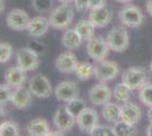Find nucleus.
Returning <instances> with one entry per match:
<instances>
[{
  "label": "nucleus",
  "mask_w": 152,
  "mask_h": 136,
  "mask_svg": "<svg viewBox=\"0 0 152 136\" xmlns=\"http://www.w3.org/2000/svg\"><path fill=\"white\" fill-rule=\"evenodd\" d=\"M49 24L55 30H66L74 20V10L69 4L63 2L51 12L49 16Z\"/></svg>",
  "instance_id": "nucleus-1"
},
{
  "label": "nucleus",
  "mask_w": 152,
  "mask_h": 136,
  "mask_svg": "<svg viewBox=\"0 0 152 136\" xmlns=\"http://www.w3.org/2000/svg\"><path fill=\"white\" fill-rule=\"evenodd\" d=\"M99 64L94 66V77L96 81L101 83L110 82L119 75V66L116 61L111 60H101L98 61Z\"/></svg>",
  "instance_id": "nucleus-2"
},
{
  "label": "nucleus",
  "mask_w": 152,
  "mask_h": 136,
  "mask_svg": "<svg viewBox=\"0 0 152 136\" xmlns=\"http://www.w3.org/2000/svg\"><path fill=\"white\" fill-rule=\"evenodd\" d=\"M106 40L110 50L115 52H124L129 47V36L124 27H114L108 33Z\"/></svg>",
  "instance_id": "nucleus-3"
},
{
  "label": "nucleus",
  "mask_w": 152,
  "mask_h": 136,
  "mask_svg": "<svg viewBox=\"0 0 152 136\" xmlns=\"http://www.w3.org/2000/svg\"><path fill=\"white\" fill-rule=\"evenodd\" d=\"M16 61L19 68L25 71H35L40 65L39 53L31 47L20 48L16 55Z\"/></svg>",
  "instance_id": "nucleus-4"
},
{
  "label": "nucleus",
  "mask_w": 152,
  "mask_h": 136,
  "mask_svg": "<svg viewBox=\"0 0 152 136\" xmlns=\"http://www.w3.org/2000/svg\"><path fill=\"white\" fill-rule=\"evenodd\" d=\"M109 45L107 40H104L101 36H93L86 43V52L91 59L95 61H101L108 57L109 53Z\"/></svg>",
  "instance_id": "nucleus-5"
},
{
  "label": "nucleus",
  "mask_w": 152,
  "mask_h": 136,
  "mask_svg": "<svg viewBox=\"0 0 152 136\" xmlns=\"http://www.w3.org/2000/svg\"><path fill=\"white\" fill-rule=\"evenodd\" d=\"M148 81L146 71L141 67H129L123 74L121 82L132 90L141 89Z\"/></svg>",
  "instance_id": "nucleus-6"
},
{
  "label": "nucleus",
  "mask_w": 152,
  "mask_h": 136,
  "mask_svg": "<svg viewBox=\"0 0 152 136\" xmlns=\"http://www.w3.org/2000/svg\"><path fill=\"white\" fill-rule=\"evenodd\" d=\"M119 20L123 25L127 27H139L143 23V14L139 7L134 5H127L119 10Z\"/></svg>",
  "instance_id": "nucleus-7"
},
{
  "label": "nucleus",
  "mask_w": 152,
  "mask_h": 136,
  "mask_svg": "<svg viewBox=\"0 0 152 136\" xmlns=\"http://www.w3.org/2000/svg\"><path fill=\"white\" fill-rule=\"evenodd\" d=\"M28 89L33 95L41 99H47L52 93V87L49 79L42 74H37L30 79Z\"/></svg>",
  "instance_id": "nucleus-8"
},
{
  "label": "nucleus",
  "mask_w": 152,
  "mask_h": 136,
  "mask_svg": "<svg viewBox=\"0 0 152 136\" xmlns=\"http://www.w3.org/2000/svg\"><path fill=\"white\" fill-rule=\"evenodd\" d=\"M98 123H99L98 112L92 108L85 107L78 113V116L76 117V125L80 130L84 133H90L93 129V127L98 125Z\"/></svg>",
  "instance_id": "nucleus-9"
},
{
  "label": "nucleus",
  "mask_w": 152,
  "mask_h": 136,
  "mask_svg": "<svg viewBox=\"0 0 152 136\" xmlns=\"http://www.w3.org/2000/svg\"><path fill=\"white\" fill-rule=\"evenodd\" d=\"M30 17L25 10L15 8L7 14L6 23L9 28L14 31H23L26 30L30 24Z\"/></svg>",
  "instance_id": "nucleus-10"
},
{
  "label": "nucleus",
  "mask_w": 152,
  "mask_h": 136,
  "mask_svg": "<svg viewBox=\"0 0 152 136\" xmlns=\"http://www.w3.org/2000/svg\"><path fill=\"white\" fill-rule=\"evenodd\" d=\"M53 125L60 132H68L74 128L76 125V117L73 116L65 105L59 107L53 116Z\"/></svg>",
  "instance_id": "nucleus-11"
},
{
  "label": "nucleus",
  "mask_w": 152,
  "mask_h": 136,
  "mask_svg": "<svg viewBox=\"0 0 152 136\" xmlns=\"http://www.w3.org/2000/svg\"><path fill=\"white\" fill-rule=\"evenodd\" d=\"M113 97V92L106 83H99L94 85L89 92V99L92 104L95 105H104L110 101Z\"/></svg>",
  "instance_id": "nucleus-12"
},
{
  "label": "nucleus",
  "mask_w": 152,
  "mask_h": 136,
  "mask_svg": "<svg viewBox=\"0 0 152 136\" xmlns=\"http://www.w3.org/2000/svg\"><path fill=\"white\" fill-rule=\"evenodd\" d=\"M78 86L75 82L72 81H64L59 83L55 90V95L58 101L61 102H68L73 99L78 97Z\"/></svg>",
  "instance_id": "nucleus-13"
},
{
  "label": "nucleus",
  "mask_w": 152,
  "mask_h": 136,
  "mask_svg": "<svg viewBox=\"0 0 152 136\" xmlns=\"http://www.w3.org/2000/svg\"><path fill=\"white\" fill-rule=\"evenodd\" d=\"M56 68L63 74H72L75 73L78 60L72 51H66L60 53L56 59Z\"/></svg>",
  "instance_id": "nucleus-14"
},
{
  "label": "nucleus",
  "mask_w": 152,
  "mask_h": 136,
  "mask_svg": "<svg viewBox=\"0 0 152 136\" xmlns=\"http://www.w3.org/2000/svg\"><path fill=\"white\" fill-rule=\"evenodd\" d=\"M32 94L30 89H26L23 85L18 86L13 91V97H12V104L14 108L18 110H24L28 108L32 103Z\"/></svg>",
  "instance_id": "nucleus-15"
},
{
  "label": "nucleus",
  "mask_w": 152,
  "mask_h": 136,
  "mask_svg": "<svg viewBox=\"0 0 152 136\" xmlns=\"http://www.w3.org/2000/svg\"><path fill=\"white\" fill-rule=\"evenodd\" d=\"M142 118V111L133 102L126 101L121 105V119L132 125H136Z\"/></svg>",
  "instance_id": "nucleus-16"
},
{
  "label": "nucleus",
  "mask_w": 152,
  "mask_h": 136,
  "mask_svg": "<svg viewBox=\"0 0 152 136\" xmlns=\"http://www.w3.org/2000/svg\"><path fill=\"white\" fill-rule=\"evenodd\" d=\"M89 20L93 23L95 27H104L113 20V13L106 6L91 9L89 14Z\"/></svg>",
  "instance_id": "nucleus-17"
},
{
  "label": "nucleus",
  "mask_w": 152,
  "mask_h": 136,
  "mask_svg": "<svg viewBox=\"0 0 152 136\" xmlns=\"http://www.w3.org/2000/svg\"><path fill=\"white\" fill-rule=\"evenodd\" d=\"M49 20L45 16H37L30 20V24L27 26V32L33 38H41L49 30Z\"/></svg>",
  "instance_id": "nucleus-18"
},
{
  "label": "nucleus",
  "mask_w": 152,
  "mask_h": 136,
  "mask_svg": "<svg viewBox=\"0 0 152 136\" xmlns=\"http://www.w3.org/2000/svg\"><path fill=\"white\" fill-rule=\"evenodd\" d=\"M26 81V71L19 68L18 66L9 67L5 71V82L13 89L24 85Z\"/></svg>",
  "instance_id": "nucleus-19"
},
{
  "label": "nucleus",
  "mask_w": 152,
  "mask_h": 136,
  "mask_svg": "<svg viewBox=\"0 0 152 136\" xmlns=\"http://www.w3.org/2000/svg\"><path fill=\"white\" fill-rule=\"evenodd\" d=\"M27 133L31 136H48L50 132L49 123L43 118H34L27 125Z\"/></svg>",
  "instance_id": "nucleus-20"
},
{
  "label": "nucleus",
  "mask_w": 152,
  "mask_h": 136,
  "mask_svg": "<svg viewBox=\"0 0 152 136\" xmlns=\"http://www.w3.org/2000/svg\"><path fill=\"white\" fill-rule=\"evenodd\" d=\"M82 38L81 35L77 33L75 28H69V30H66V32L64 33L63 38H61V42L65 48L69 49V50H74L77 49L81 43H82Z\"/></svg>",
  "instance_id": "nucleus-21"
},
{
  "label": "nucleus",
  "mask_w": 152,
  "mask_h": 136,
  "mask_svg": "<svg viewBox=\"0 0 152 136\" xmlns=\"http://www.w3.org/2000/svg\"><path fill=\"white\" fill-rule=\"evenodd\" d=\"M75 28L77 33L81 35L83 41H89L94 36L95 26L90 20H81L76 23Z\"/></svg>",
  "instance_id": "nucleus-22"
},
{
  "label": "nucleus",
  "mask_w": 152,
  "mask_h": 136,
  "mask_svg": "<svg viewBox=\"0 0 152 136\" xmlns=\"http://www.w3.org/2000/svg\"><path fill=\"white\" fill-rule=\"evenodd\" d=\"M114 135L115 136H135L137 135V128L135 125L128 124L124 120L119 119L118 121L114 123Z\"/></svg>",
  "instance_id": "nucleus-23"
},
{
  "label": "nucleus",
  "mask_w": 152,
  "mask_h": 136,
  "mask_svg": "<svg viewBox=\"0 0 152 136\" xmlns=\"http://www.w3.org/2000/svg\"><path fill=\"white\" fill-rule=\"evenodd\" d=\"M102 116L108 123H116L121 119V105L113 102H107L103 105Z\"/></svg>",
  "instance_id": "nucleus-24"
},
{
  "label": "nucleus",
  "mask_w": 152,
  "mask_h": 136,
  "mask_svg": "<svg viewBox=\"0 0 152 136\" xmlns=\"http://www.w3.org/2000/svg\"><path fill=\"white\" fill-rule=\"evenodd\" d=\"M75 75L80 81H88L91 77H94V66L88 61L78 63Z\"/></svg>",
  "instance_id": "nucleus-25"
},
{
  "label": "nucleus",
  "mask_w": 152,
  "mask_h": 136,
  "mask_svg": "<svg viewBox=\"0 0 152 136\" xmlns=\"http://www.w3.org/2000/svg\"><path fill=\"white\" fill-rule=\"evenodd\" d=\"M132 89H129L123 82L117 84L114 89V97L119 102H126L132 97Z\"/></svg>",
  "instance_id": "nucleus-26"
},
{
  "label": "nucleus",
  "mask_w": 152,
  "mask_h": 136,
  "mask_svg": "<svg viewBox=\"0 0 152 136\" xmlns=\"http://www.w3.org/2000/svg\"><path fill=\"white\" fill-rule=\"evenodd\" d=\"M139 100L146 107H152V83H148L140 89Z\"/></svg>",
  "instance_id": "nucleus-27"
},
{
  "label": "nucleus",
  "mask_w": 152,
  "mask_h": 136,
  "mask_svg": "<svg viewBox=\"0 0 152 136\" xmlns=\"http://www.w3.org/2000/svg\"><path fill=\"white\" fill-rule=\"evenodd\" d=\"M66 103L67 104H65V108L69 111L73 116H75V117L78 116V113L86 107L85 101L82 100V99H78V97L73 99V100H70V101L66 102Z\"/></svg>",
  "instance_id": "nucleus-28"
},
{
  "label": "nucleus",
  "mask_w": 152,
  "mask_h": 136,
  "mask_svg": "<svg viewBox=\"0 0 152 136\" xmlns=\"http://www.w3.org/2000/svg\"><path fill=\"white\" fill-rule=\"evenodd\" d=\"M18 125L10 120H6L0 126V136H18Z\"/></svg>",
  "instance_id": "nucleus-29"
},
{
  "label": "nucleus",
  "mask_w": 152,
  "mask_h": 136,
  "mask_svg": "<svg viewBox=\"0 0 152 136\" xmlns=\"http://www.w3.org/2000/svg\"><path fill=\"white\" fill-rule=\"evenodd\" d=\"M13 87L7 84H0V107L6 105L9 101H12L13 97Z\"/></svg>",
  "instance_id": "nucleus-30"
},
{
  "label": "nucleus",
  "mask_w": 152,
  "mask_h": 136,
  "mask_svg": "<svg viewBox=\"0 0 152 136\" xmlns=\"http://www.w3.org/2000/svg\"><path fill=\"white\" fill-rule=\"evenodd\" d=\"M13 56V47L7 43L1 42L0 43V64H6Z\"/></svg>",
  "instance_id": "nucleus-31"
},
{
  "label": "nucleus",
  "mask_w": 152,
  "mask_h": 136,
  "mask_svg": "<svg viewBox=\"0 0 152 136\" xmlns=\"http://www.w3.org/2000/svg\"><path fill=\"white\" fill-rule=\"evenodd\" d=\"M52 0H32V6L38 13H47L52 7Z\"/></svg>",
  "instance_id": "nucleus-32"
},
{
  "label": "nucleus",
  "mask_w": 152,
  "mask_h": 136,
  "mask_svg": "<svg viewBox=\"0 0 152 136\" xmlns=\"http://www.w3.org/2000/svg\"><path fill=\"white\" fill-rule=\"evenodd\" d=\"M89 134L92 136H114V130H113V127L98 124Z\"/></svg>",
  "instance_id": "nucleus-33"
},
{
  "label": "nucleus",
  "mask_w": 152,
  "mask_h": 136,
  "mask_svg": "<svg viewBox=\"0 0 152 136\" xmlns=\"http://www.w3.org/2000/svg\"><path fill=\"white\" fill-rule=\"evenodd\" d=\"M74 2L78 12H85L89 9V0H74Z\"/></svg>",
  "instance_id": "nucleus-34"
},
{
  "label": "nucleus",
  "mask_w": 152,
  "mask_h": 136,
  "mask_svg": "<svg viewBox=\"0 0 152 136\" xmlns=\"http://www.w3.org/2000/svg\"><path fill=\"white\" fill-rule=\"evenodd\" d=\"M107 0H89V8L95 9V8H101L106 6Z\"/></svg>",
  "instance_id": "nucleus-35"
},
{
  "label": "nucleus",
  "mask_w": 152,
  "mask_h": 136,
  "mask_svg": "<svg viewBox=\"0 0 152 136\" xmlns=\"http://www.w3.org/2000/svg\"><path fill=\"white\" fill-rule=\"evenodd\" d=\"M6 117H7L6 111L2 109V107H0V126L6 121Z\"/></svg>",
  "instance_id": "nucleus-36"
},
{
  "label": "nucleus",
  "mask_w": 152,
  "mask_h": 136,
  "mask_svg": "<svg viewBox=\"0 0 152 136\" xmlns=\"http://www.w3.org/2000/svg\"><path fill=\"white\" fill-rule=\"evenodd\" d=\"M146 12L150 16H152V0L146 1Z\"/></svg>",
  "instance_id": "nucleus-37"
},
{
  "label": "nucleus",
  "mask_w": 152,
  "mask_h": 136,
  "mask_svg": "<svg viewBox=\"0 0 152 136\" xmlns=\"http://www.w3.org/2000/svg\"><path fill=\"white\" fill-rule=\"evenodd\" d=\"M6 9V5H5V1L4 0H0V15L5 12Z\"/></svg>",
  "instance_id": "nucleus-38"
},
{
  "label": "nucleus",
  "mask_w": 152,
  "mask_h": 136,
  "mask_svg": "<svg viewBox=\"0 0 152 136\" xmlns=\"http://www.w3.org/2000/svg\"><path fill=\"white\" fill-rule=\"evenodd\" d=\"M146 135L152 136V121H150V125H149L148 128H146Z\"/></svg>",
  "instance_id": "nucleus-39"
},
{
  "label": "nucleus",
  "mask_w": 152,
  "mask_h": 136,
  "mask_svg": "<svg viewBox=\"0 0 152 136\" xmlns=\"http://www.w3.org/2000/svg\"><path fill=\"white\" fill-rule=\"evenodd\" d=\"M148 119H149L150 121H152V107H150V109L148 111Z\"/></svg>",
  "instance_id": "nucleus-40"
},
{
  "label": "nucleus",
  "mask_w": 152,
  "mask_h": 136,
  "mask_svg": "<svg viewBox=\"0 0 152 136\" xmlns=\"http://www.w3.org/2000/svg\"><path fill=\"white\" fill-rule=\"evenodd\" d=\"M117 2H121V4H129L132 0H116Z\"/></svg>",
  "instance_id": "nucleus-41"
},
{
  "label": "nucleus",
  "mask_w": 152,
  "mask_h": 136,
  "mask_svg": "<svg viewBox=\"0 0 152 136\" xmlns=\"http://www.w3.org/2000/svg\"><path fill=\"white\" fill-rule=\"evenodd\" d=\"M59 1H61V2H66V4H69L70 1H73V0H59Z\"/></svg>",
  "instance_id": "nucleus-42"
},
{
  "label": "nucleus",
  "mask_w": 152,
  "mask_h": 136,
  "mask_svg": "<svg viewBox=\"0 0 152 136\" xmlns=\"http://www.w3.org/2000/svg\"><path fill=\"white\" fill-rule=\"evenodd\" d=\"M150 71L152 73V61L150 63Z\"/></svg>",
  "instance_id": "nucleus-43"
}]
</instances>
